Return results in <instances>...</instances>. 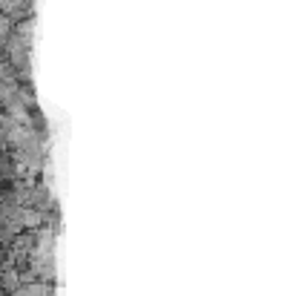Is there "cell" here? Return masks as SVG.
<instances>
[{
	"instance_id": "cell-1",
	"label": "cell",
	"mask_w": 296,
	"mask_h": 296,
	"mask_svg": "<svg viewBox=\"0 0 296 296\" xmlns=\"http://www.w3.org/2000/svg\"><path fill=\"white\" fill-rule=\"evenodd\" d=\"M3 287H9V290H18V273H15V270L3 273Z\"/></svg>"
}]
</instances>
